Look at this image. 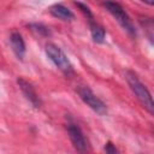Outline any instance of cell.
I'll use <instances>...</instances> for the list:
<instances>
[{"mask_svg": "<svg viewBox=\"0 0 154 154\" xmlns=\"http://www.w3.org/2000/svg\"><path fill=\"white\" fill-rule=\"evenodd\" d=\"M125 78H126V82H128L130 89L132 90V93L135 94L137 100L141 102V105L149 113H153L154 112V103H153L152 95H150L149 90L147 89V87L140 81V78L136 76V73H134L131 71H126Z\"/></svg>", "mask_w": 154, "mask_h": 154, "instance_id": "obj_1", "label": "cell"}, {"mask_svg": "<svg viewBox=\"0 0 154 154\" xmlns=\"http://www.w3.org/2000/svg\"><path fill=\"white\" fill-rule=\"evenodd\" d=\"M103 6L106 7V10L116 18V20L120 24V26L130 35V36H136V30L135 26L130 19V17L128 16V13L125 12V10L116 1L112 0H105L103 1Z\"/></svg>", "mask_w": 154, "mask_h": 154, "instance_id": "obj_2", "label": "cell"}, {"mask_svg": "<svg viewBox=\"0 0 154 154\" xmlns=\"http://www.w3.org/2000/svg\"><path fill=\"white\" fill-rule=\"evenodd\" d=\"M46 54L49 58V60L65 75H71L73 73V67L67 59L66 54L55 45L48 43L46 45Z\"/></svg>", "mask_w": 154, "mask_h": 154, "instance_id": "obj_3", "label": "cell"}, {"mask_svg": "<svg viewBox=\"0 0 154 154\" xmlns=\"http://www.w3.org/2000/svg\"><path fill=\"white\" fill-rule=\"evenodd\" d=\"M77 94L79 95V97L82 99V101L87 106H89L93 111H95L96 113H99L101 116L102 114H106V112H107L106 105L102 102V100H100L93 93V90L89 87H87V85H79L77 88Z\"/></svg>", "mask_w": 154, "mask_h": 154, "instance_id": "obj_4", "label": "cell"}, {"mask_svg": "<svg viewBox=\"0 0 154 154\" xmlns=\"http://www.w3.org/2000/svg\"><path fill=\"white\" fill-rule=\"evenodd\" d=\"M67 132L69 137L73 144V147L78 152H87L88 150V141L82 132V130L76 125V124H69L67 125Z\"/></svg>", "mask_w": 154, "mask_h": 154, "instance_id": "obj_5", "label": "cell"}, {"mask_svg": "<svg viewBox=\"0 0 154 154\" xmlns=\"http://www.w3.org/2000/svg\"><path fill=\"white\" fill-rule=\"evenodd\" d=\"M18 85H19L22 93L24 94V96L26 97V100H28L34 107L38 108V107L41 106V101H40V97H38V95H37V93L35 91L34 87H32L29 82H26L25 79H23V78H18Z\"/></svg>", "mask_w": 154, "mask_h": 154, "instance_id": "obj_6", "label": "cell"}, {"mask_svg": "<svg viewBox=\"0 0 154 154\" xmlns=\"http://www.w3.org/2000/svg\"><path fill=\"white\" fill-rule=\"evenodd\" d=\"M10 43L13 53L17 55L18 59H23L25 54V42L23 40V36L18 31H13L10 35Z\"/></svg>", "mask_w": 154, "mask_h": 154, "instance_id": "obj_7", "label": "cell"}, {"mask_svg": "<svg viewBox=\"0 0 154 154\" xmlns=\"http://www.w3.org/2000/svg\"><path fill=\"white\" fill-rule=\"evenodd\" d=\"M49 12L52 13V16H54L55 18H59V19H63V20H71L73 18V13L67 8L65 7L64 5L61 4H55L53 5L51 8H49Z\"/></svg>", "mask_w": 154, "mask_h": 154, "instance_id": "obj_8", "label": "cell"}, {"mask_svg": "<svg viewBox=\"0 0 154 154\" xmlns=\"http://www.w3.org/2000/svg\"><path fill=\"white\" fill-rule=\"evenodd\" d=\"M90 31H91V37L95 42L97 43H101L103 42L105 40V30L101 25L94 23V22H90Z\"/></svg>", "mask_w": 154, "mask_h": 154, "instance_id": "obj_9", "label": "cell"}, {"mask_svg": "<svg viewBox=\"0 0 154 154\" xmlns=\"http://www.w3.org/2000/svg\"><path fill=\"white\" fill-rule=\"evenodd\" d=\"M76 5L81 8V11L89 18V20L90 22H93V14H91V12H90V10H89V7H87L84 4H82V2H76Z\"/></svg>", "mask_w": 154, "mask_h": 154, "instance_id": "obj_10", "label": "cell"}, {"mask_svg": "<svg viewBox=\"0 0 154 154\" xmlns=\"http://www.w3.org/2000/svg\"><path fill=\"white\" fill-rule=\"evenodd\" d=\"M31 28H34V30L37 31V32H40L41 35H49V30H48V28L43 26L42 24H32Z\"/></svg>", "mask_w": 154, "mask_h": 154, "instance_id": "obj_11", "label": "cell"}, {"mask_svg": "<svg viewBox=\"0 0 154 154\" xmlns=\"http://www.w3.org/2000/svg\"><path fill=\"white\" fill-rule=\"evenodd\" d=\"M105 152H106V153H109V154H116L118 150H117V148H116L111 142H108V143L105 146Z\"/></svg>", "mask_w": 154, "mask_h": 154, "instance_id": "obj_12", "label": "cell"}, {"mask_svg": "<svg viewBox=\"0 0 154 154\" xmlns=\"http://www.w3.org/2000/svg\"><path fill=\"white\" fill-rule=\"evenodd\" d=\"M143 2H146V4H148V5H153V2H154V0H142Z\"/></svg>", "mask_w": 154, "mask_h": 154, "instance_id": "obj_13", "label": "cell"}]
</instances>
